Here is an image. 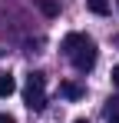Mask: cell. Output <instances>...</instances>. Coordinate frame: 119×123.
Masks as SVG:
<instances>
[{
  "instance_id": "6da1fadb",
  "label": "cell",
  "mask_w": 119,
  "mask_h": 123,
  "mask_svg": "<svg viewBox=\"0 0 119 123\" xmlns=\"http://www.w3.org/2000/svg\"><path fill=\"white\" fill-rule=\"evenodd\" d=\"M43 90H46V77H43V73H30V77H27V90H23V100H27L30 110H37V113L46 106V93H43Z\"/></svg>"
},
{
  "instance_id": "7a4b0ae2",
  "label": "cell",
  "mask_w": 119,
  "mask_h": 123,
  "mask_svg": "<svg viewBox=\"0 0 119 123\" xmlns=\"http://www.w3.org/2000/svg\"><path fill=\"white\" fill-rule=\"evenodd\" d=\"M70 60H73V67H76L79 73H89V70L96 67V43H93V40H86V43L76 50V53L70 57Z\"/></svg>"
},
{
  "instance_id": "3957f363",
  "label": "cell",
  "mask_w": 119,
  "mask_h": 123,
  "mask_svg": "<svg viewBox=\"0 0 119 123\" xmlns=\"http://www.w3.org/2000/svg\"><path fill=\"white\" fill-rule=\"evenodd\" d=\"M86 40H89L86 33H66V37H63V47H60V50H63L66 57H73V53H76V50H79V47H83Z\"/></svg>"
},
{
  "instance_id": "277c9868",
  "label": "cell",
  "mask_w": 119,
  "mask_h": 123,
  "mask_svg": "<svg viewBox=\"0 0 119 123\" xmlns=\"http://www.w3.org/2000/svg\"><path fill=\"white\" fill-rule=\"evenodd\" d=\"M43 17H60V0H37Z\"/></svg>"
},
{
  "instance_id": "5b68a950",
  "label": "cell",
  "mask_w": 119,
  "mask_h": 123,
  "mask_svg": "<svg viewBox=\"0 0 119 123\" xmlns=\"http://www.w3.org/2000/svg\"><path fill=\"white\" fill-rule=\"evenodd\" d=\"M60 93H63L66 100H79V97H83V86H76V83H60Z\"/></svg>"
},
{
  "instance_id": "8992f818",
  "label": "cell",
  "mask_w": 119,
  "mask_h": 123,
  "mask_svg": "<svg viewBox=\"0 0 119 123\" xmlns=\"http://www.w3.org/2000/svg\"><path fill=\"white\" fill-rule=\"evenodd\" d=\"M13 90H17V80H13L10 73H3V77H0V97H10Z\"/></svg>"
},
{
  "instance_id": "52a82bcc",
  "label": "cell",
  "mask_w": 119,
  "mask_h": 123,
  "mask_svg": "<svg viewBox=\"0 0 119 123\" xmlns=\"http://www.w3.org/2000/svg\"><path fill=\"white\" fill-rule=\"evenodd\" d=\"M86 7H89L96 17H106V13H109V0H86Z\"/></svg>"
},
{
  "instance_id": "ba28073f",
  "label": "cell",
  "mask_w": 119,
  "mask_h": 123,
  "mask_svg": "<svg viewBox=\"0 0 119 123\" xmlns=\"http://www.w3.org/2000/svg\"><path fill=\"white\" fill-rule=\"evenodd\" d=\"M106 117H109V120H119V97H113V100H109V106H106Z\"/></svg>"
},
{
  "instance_id": "9c48e42d",
  "label": "cell",
  "mask_w": 119,
  "mask_h": 123,
  "mask_svg": "<svg viewBox=\"0 0 119 123\" xmlns=\"http://www.w3.org/2000/svg\"><path fill=\"white\" fill-rule=\"evenodd\" d=\"M0 123H17V120H13L10 113H0Z\"/></svg>"
},
{
  "instance_id": "30bf717a",
  "label": "cell",
  "mask_w": 119,
  "mask_h": 123,
  "mask_svg": "<svg viewBox=\"0 0 119 123\" xmlns=\"http://www.w3.org/2000/svg\"><path fill=\"white\" fill-rule=\"evenodd\" d=\"M113 83H116V86H119V63H116V67H113Z\"/></svg>"
},
{
  "instance_id": "8fae6325",
  "label": "cell",
  "mask_w": 119,
  "mask_h": 123,
  "mask_svg": "<svg viewBox=\"0 0 119 123\" xmlns=\"http://www.w3.org/2000/svg\"><path fill=\"white\" fill-rule=\"evenodd\" d=\"M73 123H89V120H73Z\"/></svg>"
},
{
  "instance_id": "7c38bea8",
  "label": "cell",
  "mask_w": 119,
  "mask_h": 123,
  "mask_svg": "<svg viewBox=\"0 0 119 123\" xmlns=\"http://www.w3.org/2000/svg\"><path fill=\"white\" fill-rule=\"evenodd\" d=\"M109 123H119V120H109Z\"/></svg>"
},
{
  "instance_id": "4fadbf2b",
  "label": "cell",
  "mask_w": 119,
  "mask_h": 123,
  "mask_svg": "<svg viewBox=\"0 0 119 123\" xmlns=\"http://www.w3.org/2000/svg\"><path fill=\"white\" fill-rule=\"evenodd\" d=\"M116 47H119V37H116Z\"/></svg>"
},
{
  "instance_id": "5bb4252c",
  "label": "cell",
  "mask_w": 119,
  "mask_h": 123,
  "mask_svg": "<svg viewBox=\"0 0 119 123\" xmlns=\"http://www.w3.org/2000/svg\"><path fill=\"white\" fill-rule=\"evenodd\" d=\"M116 7H119V0H116Z\"/></svg>"
}]
</instances>
